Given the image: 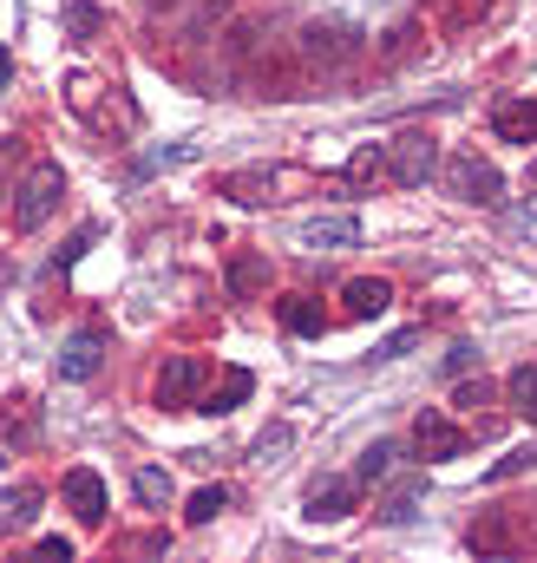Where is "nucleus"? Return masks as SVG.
Segmentation results:
<instances>
[{
  "label": "nucleus",
  "instance_id": "412c9836",
  "mask_svg": "<svg viewBox=\"0 0 537 563\" xmlns=\"http://www.w3.org/2000/svg\"><path fill=\"white\" fill-rule=\"evenodd\" d=\"M387 177V144H368L348 157V184H381Z\"/></svg>",
  "mask_w": 537,
  "mask_h": 563
},
{
  "label": "nucleus",
  "instance_id": "ddd939ff",
  "mask_svg": "<svg viewBox=\"0 0 537 563\" xmlns=\"http://www.w3.org/2000/svg\"><path fill=\"white\" fill-rule=\"evenodd\" d=\"M99 354H106V334H92V328H86V334H73V341H66L59 374H66V380H92V374H99Z\"/></svg>",
  "mask_w": 537,
  "mask_h": 563
},
{
  "label": "nucleus",
  "instance_id": "2f4dec72",
  "mask_svg": "<svg viewBox=\"0 0 537 563\" xmlns=\"http://www.w3.org/2000/svg\"><path fill=\"white\" fill-rule=\"evenodd\" d=\"M0 92H7V53H0Z\"/></svg>",
  "mask_w": 537,
  "mask_h": 563
},
{
  "label": "nucleus",
  "instance_id": "393cba45",
  "mask_svg": "<svg viewBox=\"0 0 537 563\" xmlns=\"http://www.w3.org/2000/svg\"><path fill=\"white\" fill-rule=\"evenodd\" d=\"M132 492H138V505H164V498H171V478H164L157 465H144L132 478Z\"/></svg>",
  "mask_w": 537,
  "mask_h": 563
},
{
  "label": "nucleus",
  "instance_id": "1a4fd4ad",
  "mask_svg": "<svg viewBox=\"0 0 537 563\" xmlns=\"http://www.w3.org/2000/svg\"><path fill=\"white\" fill-rule=\"evenodd\" d=\"M413 445H419V459H459L465 452V432L446 420V413H419L413 420Z\"/></svg>",
  "mask_w": 537,
  "mask_h": 563
},
{
  "label": "nucleus",
  "instance_id": "a211bd4d",
  "mask_svg": "<svg viewBox=\"0 0 537 563\" xmlns=\"http://www.w3.org/2000/svg\"><path fill=\"white\" fill-rule=\"evenodd\" d=\"M492 13H498V0H439V33H472Z\"/></svg>",
  "mask_w": 537,
  "mask_h": 563
},
{
  "label": "nucleus",
  "instance_id": "aec40b11",
  "mask_svg": "<svg viewBox=\"0 0 537 563\" xmlns=\"http://www.w3.org/2000/svg\"><path fill=\"white\" fill-rule=\"evenodd\" d=\"M263 282H268V263H263V256H237V263H230V295H237V301L263 295Z\"/></svg>",
  "mask_w": 537,
  "mask_h": 563
},
{
  "label": "nucleus",
  "instance_id": "20e7f679",
  "mask_svg": "<svg viewBox=\"0 0 537 563\" xmlns=\"http://www.w3.org/2000/svg\"><path fill=\"white\" fill-rule=\"evenodd\" d=\"M59 197H66L59 164H33V170H26V184L13 190V230H40V223L59 210Z\"/></svg>",
  "mask_w": 537,
  "mask_h": 563
},
{
  "label": "nucleus",
  "instance_id": "c756f323",
  "mask_svg": "<svg viewBox=\"0 0 537 563\" xmlns=\"http://www.w3.org/2000/svg\"><path fill=\"white\" fill-rule=\"evenodd\" d=\"M40 558H46V563H66V558H73V544H66V538H46V544H40Z\"/></svg>",
  "mask_w": 537,
  "mask_h": 563
},
{
  "label": "nucleus",
  "instance_id": "0eeeda50",
  "mask_svg": "<svg viewBox=\"0 0 537 563\" xmlns=\"http://www.w3.org/2000/svg\"><path fill=\"white\" fill-rule=\"evenodd\" d=\"M275 190H282V170L275 164H250V170L217 177V197H230V203H275Z\"/></svg>",
  "mask_w": 537,
  "mask_h": 563
},
{
  "label": "nucleus",
  "instance_id": "39448f33",
  "mask_svg": "<svg viewBox=\"0 0 537 563\" xmlns=\"http://www.w3.org/2000/svg\"><path fill=\"white\" fill-rule=\"evenodd\" d=\"M432 170H439V144L426 139V132H406V139L387 144V177H394V184L413 190V184H426Z\"/></svg>",
  "mask_w": 537,
  "mask_h": 563
},
{
  "label": "nucleus",
  "instance_id": "f8f14e48",
  "mask_svg": "<svg viewBox=\"0 0 537 563\" xmlns=\"http://www.w3.org/2000/svg\"><path fill=\"white\" fill-rule=\"evenodd\" d=\"M387 301H394V288H387L381 276H354L348 288H341V308H348V321H374Z\"/></svg>",
  "mask_w": 537,
  "mask_h": 563
},
{
  "label": "nucleus",
  "instance_id": "4be33fe9",
  "mask_svg": "<svg viewBox=\"0 0 537 563\" xmlns=\"http://www.w3.org/2000/svg\"><path fill=\"white\" fill-rule=\"evenodd\" d=\"M505 394H512V407H518V413L537 426V367H518V374L505 380Z\"/></svg>",
  "mask_w": 537,
  "mask_h": 563
},
{
  "label": "nucleus",
  "instance_id": "f257e3e1",
  "mask_svg": "<svg viewBox=\"0 0 537 563\" xmlns=\"http://www.w3.org/2000/svg\"><path fill=\"white\" fill-rule=\"evenodd\" d=\"M295 59H302V73L321 86V79H341V73H354V59H361V33L348 26V20H308L295 40Z\"/></svg>",
  "mask_w": 537,
  "mask_h": 563
},
{
  "label": "nucleus",
  "instance_id": "f3484780",
  "mask_svg": "<svg viewBox=\"0 0 537 563\" xmlns=\"http://www.w3.org/2000/svg\"><path fill=\"white\" fill-rule=\"evenodd\" d=\"M250 387H256V380H250L243 367H223L217 387H210V400H204V413H237V407L250 400Z\"/></svg>",
  "mask_w": 537,
  "mask_h": 563
},
{
  "label": "nucleus",
  "instance_id": "a878e982",
  "mask_svg": "<svg viewBox=\"0 0 537 563\" xmlns=\"http://www.w3.org/2000/svg\"><path fill=\"white\" fill-rule=\"evenodd\" d=\"M282 321H288V328H295V334H315V328H321V314H315V308H308V301H302V295H295V301H288V308H282Z\"/></svg>",
  "mask_w": 537,
  "mask_h": 563
},
{
  "label": "nucleus",
  "instance_id": "b1692460",
  "mask_svg": "<svg viewBox=\"0 0 537 563\" xmlns=\"http://www.w3.org/2000/svg\"><path fill=\"white\" fill-rule=\"evenodd\" d=\"M223 505H230V492H223V485H204V492H190V511H184V518H190V525H210Z\"/></svg>",
  "mask_w": 537,
  "mask_h": 563
},
{
  "label": "nucleus",
  "instance_id": "bb28decb",
  "mask_svg": "<svg viewBox=\"0 0 537 563\" xmlns=\"http://www.w3.org/2000/svg\"><path fill=\"white\" fill-rule=\"evenodd\" d=\"M531 465H537V452H531V445H512V452L498 459V472H492V478H518V472H531Z\"/></svg>",
  "mask_w": 537,
  "mask_h": 563
},
{
  "label": "nucleus",
  "instance_id": "f03ea898",
  "mask_svg": "<svg viewBox=\"0 0 537 563\" xmlns=\"http://www.w3.org/2000/svg\"><path fill=\"white\" fill-rule=\"evenodd\" d=\"M243 86L263 92V99H308V92H315V79L302 73L295 46H263V53L250 59V73H243Z\"/></svg>",
  "mask_w": 537,
  "mask_h": 563
},
{
  "label": "nucleus",
  "instance_id": "423d86ee",
  "mask_svg": "<svg viewBox=\"0 0 537 563\" xmlns=\"http://www.w3.org/2000/svg\"><path fill=\"white\" fill-rule=\"evenodd\" d=\"M197 387H204V361L197 354H171L164 361V374H157V407H190L197 400Z\"/></svg>",
  "mask_w": 537,
  "mask_h": 563
},
{
  "label": "nucleus",
  "instance_id": "cd10ccee",
  "mask_svg": "<svg viewBox=\"0 0 537 563\" xmlns=\"http://www.w3.org/2000/svg\"><path fill=\"white\" fill-rule=\"evenodd\" d=\"M413 40H419V26H394V33H387V59H406Z\"/></svg>",
  "mask_w": 537,
  "mask_h": 563
},
{
  "label": "nucleus",
  "instance_id": "4468645a",
  "mask_svg": "<svg viewBox=\"0 0 537 563\" xmlns=\"http://www.w3.org/2000/svg\"><path fill=\"white\" fill-rule=\"evenodd\" d=\"M348 511H354V478H328V485L308 492V518H315V525H335V518H348Z\"/></svg>",
  "mask_w": 537,
  "mask_h": 563
},
{
  "label": "nucleus",
  "instance_id": "6ab92c4d",
  "mask_svg": "<svg viewBox=\"0 0 537 563\" xmlns=\"http://www.w3.org/2000/svg\"><path fill=\"white\" fill-rule=\"evenodd\" d=\"M465 544H472V551H485V558H498V551H512L518 538H512V525H505V511H492V518H479V525L465 531Z\"/></svg>",
  "mask_w": 537,
  "mask_h": 563
},
{
  "label": "nucleus",
  "instance_id": "9d476101",
  "mask_svg": "<svg viewBox=\"0 0 537 563\" xmlns=\"http://www.w3.org/2000/svg\"><path fill=\"white\" fill-rule=\"evenodd\" d=\"M492 132L505 144H531L537 139V99H498L492 106Z\"/></svg>",
  "mask_w": 537,
  "mask_h": 563
},
{
  "label": "nucleus",
  "instance_id": "7c9ffc66",
  "mask_svg": "<svg viewBox=\"0 0 537 563\" xmlns=\"http://www.w3.org/2000/svg\"><path fill=\"white\" fill-rule=\"evenodd\" d=\"M151 13H171V7H190V0H144Z\"/></svg>",
  "mask_w": 537,
  "mask_h": 563
},
{
  "label": "nucleus",
  "instance_id": "c85d7f7f",
  "mask_svg": "<svg viewBox=\"0 0 537 563\" xmlns=\"http://www.w3.org/2000/svg\"><path fill=\"white\" fill-rule=\"evenodd\" d=\"M452 400H459V407H485V400H492V380H465Z\"/></svg>",
  "mask_w": 537,
  "mask_h": 563
},
{
  "label": "nucleus",
  "instance_id": "7ed1b4c3",
  "mask_svg": "<svg viewBox=\"0 0 537 563\" xmlns=\"http://www.w3.org/2000/svg\"><path fill=\"white\" fill-rule=\"evenodd\" d=\"M446 190H452L459 203H479V210H498V203H505V177H498V164L479 157V151L446 157Z\"/></svg>",
  "mask_w": 537,
  "mask_h": 563
},
{
  "label": "nucleus",
  "instance_id": "5701e85b",
  "mask_svg": "<svg viewBox=\"0 0 537 563\" xmlns=\"http://www.w3.org/2000/svg\"><path fill=\"white\" fill-rule=\"evenodd\" d=\"M387 465H394V439H374V445L361 452V465H354V478H361V485H374V478H387Z\"/></svg>",
  "mask_w": 537,
  "mask_h": 563
},
{
  "label": "nucleus",
  "instance_id": "dca6fc26",
  "mask_svg": "<svg viewBox=\"0 0 537 563\" xmlns=\"http://www.w3.org/2000/svg\"><path fill=\"white\" fill-rule=\"evenodd\" d=\"M33 511H40V492H33V485L0 492V538H20V531L33 525Z\"/></svg>",
  "mask_w": 537,
  "mask_h": 563
},
{
  "label": "nucleus",
  "instance_id": "2eb2a0df",
  "mask_svg": "<svg viewBox=\"0 0 537 563\" xmlns=\"http://www.w3.org/2000/svg\"><path fill=\"white\" fill-rule=\"evenodd\" d=\"M302 243H308V250H354V243H361V223H354V217H315V223L302 230Z\"/></svg>",
  "mask_w": 537,
  "mask_h": 563
},
{
  "label": "nucleus",
  "instance_id": "6e6552de",
  "mask_svg": "<svg viewBox=\"0 0 537 563\" xmlns=\"http://www.w3.org/2000/svg\"><path fill=\"white\" fill-rule=\"evenodd\" d=\"M66 505H73L79 525H106V478L92 465H73L66 472Z\"/></svg>",
  "mask_w": 537,
  "mask_h": 563
},
{
  "label": "nucleus",
  "instance_id": "9b49d317",
  "mask_svg": "<svg viewBox=\"0 0 537 563\" xmlns=\"http://www.w3.org/2000/svg\"><path fill=\"white\" fill-rule=\"evenodd\" d=\"M263 46H268L263 20H237V26L223 33V66H230V79H243V73H250V59H256Z\"/></svg>",
  "mask_w": 537,
  "mask_h": 563
}]
</instances>
